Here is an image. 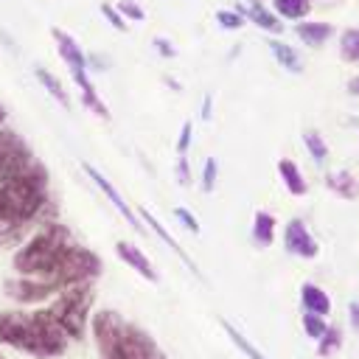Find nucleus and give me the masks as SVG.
Returning <instances> with one entry per match:
<instances>
[{"label":"nucleus","mask_w":359,"mask_h":359,"mask_svg":"<svg viewBox=\"0 0 359 359\" xmlns=\"http://www.w3.org/2000/svg\"><path fill=\"white\" fill-rule=\"evenodd\" d=\"M48 208V171L31 160L0 182V247L17 244L22 230Z\"/></svg>","instance_id":"nucleus-1"},{"label":"nucleus","mask_w":359,"mask_h":359,"mask_svg":"<svg viewBox=\"0 0 359 359\" xmlns=\"http://www.w3.org/2000/svg\"><path fill=\"white\" fill-rule=\"evenodd\" d=\"M0 342L36 359H53L67 351L70 337L59 328L48 309H31L0 314Z\"/></svg>","instance_id":"nucleus-2"},{"label":"nucleus","mask_w":359,"mask_h":359,"mask_svg":"<svg viewBox=\"0 0 359 359\" xmlns=\"http://www.w3.org/2000/svg\"><path fill=\"white\" fill-rule=\"evenodd\" d=\"M90 328L101 359H165L157 342L140 325L123 320L118 311H95Z\"/></svg>","instance_id":"nucleus-3"},{"label":"nucleus","mask_w":359,"mask_h":359,"mask_svg":"<svg viewBox=\"0 0 359 359\" xmlns=\"http://www.w3.org/2000/svg\"><path fill=\"white\" fill-rule=\"evenodd\" d=\"M73 238L67 233L65 224L59 222H45L11 258V266L20 278H34V280H45L56 264L65 258V252L70 250Z\"/></svg>","instance_id":"nucleus-4"},{"label":"nucleus","mask_w":359,"mask_h":359,"mask_svg":"<svg viewBox=\"0 0 359 359\" xmlns=\"http://www.w3.org/2000/svg\"><path fill=\"white\" fill-rule=\"evenodd\" d=\"M93 300H95L93 286L79 283V286H70V289H62L59 294H53L45 309L70 339H81L87 331V317H90Z\"/></svg>","instance_id":"nucleus-5"},{"label":"nucleus","mask_w":359,"mask_h":359,"mask_svg":"<svg viewBox=\"0 0 359 359\" xmlns=\"http://www.w3.org/2000/svg\"><path fill=\"white\" fill-rule=\"evenodd\" d=\"M50 34H53V42H56V50H59L62 62L70 67L73 84H76V90H79V95H81V104H84L90 112H95L98 118L107 121V118H109V109H107V104L98 98V93H95L90 76H87V56H84L81 45H79L67 31H62V28H53Z\"/></svg>","instance_id":"nucleus-6"},{"label":"nucleus","mask_w":359,"mask_h":359,"mask_svg":"<svg viewBox=\"0 0 359 359\" xmlns=\"http://www.w3.org/2000/svg\"><path fill=\"white\" fill-rule=\"evenodd\" d=\"M34 157H31V151L25 149V143L14 135V132H8V129H3L0 126V182L3 180H8L11 174H17L22 165H28Z\"/></svg>","instance_id":"nucleus-7"},{"label":"nucleus","mask_w":359,"mask_h":359,"mask_svg":"<svg viewBox=\"0 0 359 359\" xmlns=\"http://www.w3.org/2000/svg\"><path fill=\"white\" fill-rule=\"evenodd\" d=\"M81 171H84V174H87L93 182H95V188H98V191H101V194H104V196H107V199L115 205V210H118V213L126 219V224H129V227H135L137 233H143V224H140V219L135 216L132 205H129V202H126V199L118 194V188H115V185H112V182H109V180H107V177H104V174H101L95 165H90L87 160H81Z\"/></svg>","instance_id":"nucleus-8"},{"label":"nucleus","mask_w":359,"mask_h":359,"mask_svg":"<svg viewBox=\"0 0 359 359\" xmlns=\"http://www.w3.org/2000/svg\"><path fill=\"white\" fill-rule=\"evenodd\" d=\"M283 244H286V250L292 252V255H300V258H314L317 255V241L311 238V233H309V227L300 222V219H292L289 224H286V230H283Z\"/></svg>","instance_id":"nucleus-9"},{"label":"nucleus","mask_w":359,"mask_h":359,"mask_svg":"<svg viewBox=\"0 0 359 359\" xmlns=\"http://www.w3.org/2000/svg\"><path fill=\"white\" fill-rule=\"evenodd\" d=\"M115 252H118V258H121L126 266H132L140 278H146V280H151V283L157 280V272H154L149 255H146L140 247H135L132 241H118V244H115Z\"/></svg>","instance_id":"nucleus-10"},{"label":"nucleus","mask_w":359,"mask_h":359,"mask_svg":"<svg viewBox=\"0 0 359 359\" xmlns=\"http://www.w3.org/2000/svg\"><path fill=\"white\" fill-rule=\"evenodd\" d=\"M238 11L244 14V20L255 22L258 28H264V31H269V34H280V31H283V22H280V17H278V14H272L269 8H264L258 0H252L250 6H241Z\"/></svg>","instance_id":"nucleus-11"},{"label":"nucleus","mask_w":359,"mask_h":359,"mask_svg":"<svg viewBox=\"0 0 359 359\" xmlns=\"http://www.w3.org/2000/svg\"><path fill=\"white\" fill-rule=\"evenodd\" d=\"M278 174H280L283 185H286V191L292 196H303L309 191V185H306V180H303V174H300V168H297L294 160H289V157L278 160Z\"/></svg>","instance_id":"nucleus-12"},{"label":"nucleus","mask_w":359,"mask_h":359,"mask_svg":"<svg viewBox=\"0 0 359 359\" xmlns=\"http://www.w3.org/2000/svg\"><path fill=\"white\" fill-rule=\"evenodd\" d=\"M300 300H303V306H306L309 314H320V317H325V314L331 311V297H328L320 286H314V283H303V289H300Z\"/></svg>","instance_id":"nucleus-13"},{"label":"nucleus","mask_w":359,"mask_h":359,"mask_svg":"<svg viewBox=\"0 0 359 359\" xmlns=\"http://www.w3.org/2000/svg\"><path fill=\"white\" fill-rule=\"evenodd\" d=\"M34 76H36V81L45 87V93H48L50 98H56L65 109H70V95H67V90H65V84H62V79H59L56 73H50V70H45V67H34Z\"/></svg>","instance_id":"nucleus-14"},{"label":"nucleus","mask_w":359,"mask_h":359,"mask_svg":"<svg viewBox=\"0 0 359 359\" xmlns=\"http://www.w3.org/2000/svg\"><path fill=\"white\" fill-rule=\"evenodd\" d=\"M294 34H297L306 45L317 48V45H323V42L334 34V28H331L328 22H297V25H294Z\"/></svg>","instance_id":"nucleus-15"},{"label":"nucleus","mask_w":359,"mask_h":359,"mask_svg":"<svg viewBox=\"0 0 359 359\" xmlns=\"http://www.w3.org/2000/svg\"><path fill=\"white\" fill-rule=\"evenodd\" d=\"M252 241L258 247H269L275 241V216L266 210H258L252 219Z\"/></svg>","instance_id":"nucleus-16"},{"label":"nucleus","mask_w":359,"mask_h":359,"mask_svg":"<svg viewBox=\"0 0 359 359\" xmlns=\"http://www.w3.org/2000/svg\"><path fill=\"white\" fill-rule=\"evenodd\" d=\"M266 45H269V50H272V56L278 59L280 67H286L289 73H300V70H303L300 56H297V50H294L292 45H286V42H280V39H269Z\"/></svg>","instance_id":"nucleus-17"},{"label":"nucleus","mask_w":359,"mask_h":359,"mask_svg":"<svg viewBox=\"0 0 359 359\" xmlns=\"http://www.w3.org/2000/svg\"><path fill=\"white\" fill-rule=\"evenodd\" d=\"M325 182H328V188L334 194H339L345 199H353L359 194V180L353 174H348V171H334V174L325 177Z\"/></svg>","instance_id":"nucleus-18"},{"label":"nucleus","mask_w":359,"mask_h":359,"mask_svg":"<svg viewBox=\"0 0 359 359\" xmlns=\"http://www.w3.org/2000/svg\"><path fill=\"white\" fill-rule=\"evenodd\" d=\"M272 8L283 20H303L311 11V0H272Z\"/></svg>","instance_id":"nucleus-19"},{"label":"nucleus","mask_w":359,"mask_h":359,"mask_svg":"<svg viewBox=\"0 0 359 359\" xmlns=\"http://www.w3.org/2000/svg\"><path fill=\"white\" fill-rule=\"evenodd\" d=\"M140 216H143V222H146V224H151V230L157 233V238H160V241H165V244H168V247H171L174 252H180V258H182V261H185L188 266H194V264H191V258H188V255L182 252V247H180V244H177V241L171 238V233H168V230L163 227V222H160V219H157L154 213H149L146 208H140Z\"/></svg>","instance_id":"nucleus-20"},{"label":"nucleus","mask_w":359,"mask_h":359,"mask_svg":"<svg viewBox=\"0 0 359 359\" xmlns=\"http://www.w3.org/2000/svg\"><path fill=\"white\" fill-rule=\"evenodd\" d=\"M339 56H342L345 62H359V31H356V28L342 31V39H339Z\"/></svg>","instance_id":"nucleus-21"},{"label":"nucleus","mask_w":359,"mask_h":359,"mask_svg":"<svg viewBox=\"0 0 359 359\" xmlns=\"http://www.w3.org/2000/svg\"><path fill=\"white\" fill-rule=\"evenodd\" d=\"M303 143H306V149H309V154L314 157V163H323L325 157H328V146H325V140L314 132V129H309V132H303Z\"/></svg>","instance_id":"nucleus-22"},{"label":"nucleus","mask_w":359,"mask_h":359,"mask_svg":"<svg viewBox=\"0 0 359 359\" xmlns=\"http://www.w3.org/2000/svg\"><path fill=\"white\" fill-rule=\"evenodd\" d=\"M216 177H219V163H216V157H208L202 163V180H199L202 194H210L216 188Z\"/></svg>","instance_id":"nucleus-23"},{"label":"nucleus","mask_w":359,"mask_h":359,"mask_svg":"<svg viewBox=\"0 0 359 359\" xmlns=\"http://www.w3.org/2000/svg\"><path fill=\"white\" fill-rule=\"evenodd\" d=\"M101 14L107 17V22L115 28V31H129V22H126V17L118 11V6H112V3H101Z\"/></svg>","instance_id":"nucleus-24"},{"label":"nucleus","mask_w":359,"mask_h":359,"mask_svg":"<svg viewBox=\"0 0 359 359\" xmlns=\"http://www.w3.org/2000/svg\"><path fill=\"white\" fill-rule=\"evenodd\" d=\"M216 22L227 31H238L244 25V14L241 11H227V8H219L216 11Z\"/></svg>","instance_id":"nucleus-25"},{"label":"nucleus","mask_w":359,"mask_h":359,"mask_svg":"<svg viewBox=\"0 0 359 359\" xmlns=\"http://www.w3.org/2000/svg\"><path fill=\"white\" fill-rule=\"evenodd\" d=\"M303 328H306V334L309 337H314V339H320L325 331H328V325H325V320L320 317V314H303Z\"/></svg>","instance_id":"nucleus-26"},{"label":"nucleus","mask_w":359,"mask_h":359,"mask_svg":"<svg viewBox=\"0 0 359 359\" xmlns=\"http://www.w3.org/2000/svg\"><path fill=\"white\" fill-rule=\"evenodd\" d=\"M118 11L126 17V22H143V20H146V11H143L135 0H121V3H118Z\"/></svg>","instance_id":"nucleus-27"},{"label":"nucleus","mask_w":359,"mask_h":359,"mask_svg":"<svg viewBox=\"0 0 359 359\" xmlns=\"http://www.w3.org/2000/svg\"><path fill=\"white\" fill-rule=\"evenodd\" d=\"M222 325H224V331L230 334V339H233V342H236V345H238V348H241V351H244L250 359H264V356L258 353V348H252V345H250V342H247V339H244V337H241V334H238V331H236L230 323H222Z\"/></svg>","instance_id":"nucleus-28"},{"label":"nucleus","mask_w":359,"mask_h":359,"mask_svg":"<svg viewBox=\"0 0 359 359\" xmlns=\"http://www.w3.org/2000/svg\"><path fill=\"white\" fill-rule=\"evenodd\" d=\"M191 137H194V123L185 121L182 129H180V135H177V154H188V149H191Z\"/></svg>","instance_id":"nucleus-29"},{"label":"nucleus","mask_w":359,"mask_h":359,"mask_svg":"<svg viewBox=\"0 0 359 359\" xmlns=\"http://www.w3.org/2000/svg\"><path fill=\"white\" fill-rule=\"evenodd\" d=\"M339 348V331L337 328H328L323 337H320V353L325 356V353H331V351H337Z\"/></svg>","instance_id":"nucleus-30"},{"label":"nucleus","mask_w":359,"mask_h":359,"mask_svg":"<svg viewBox=\"0 0 359 359\" xmlns=\"http://www.w3.org/2000/svg\"><path fill=\"white\" fill-rule=\"evenodd\" d=\"M177 182L188 185L191 182V165H188V154H177Z\"/></svg>","instance_id":"nucleus-31"},{"label":"nucleus","mask_w":359,"mask_h":359,"mask_svg":"<svg viewBox=\"0 0 359 359\" xmlns=\"http://www.w3.org/2000/svg\"><path fill=\"white\" fill-rule=\"evenodd\" d=\"M174 216H177L191 233H199V222H196V216H194L188 208H174Z\"/></svg>","instance_id":"nucleus-32"},{"label":"nucleus","mask_w":359,"mask_h":359,"mask_svg":"<svg viewBox=\"0 0 359 359\" xmlns=\"http://www.w3.org/2000/svg\"><path fill=\"white\" fill-rule=\"evenodd\" d=\"M154 48H157V53H160V56H165V59H174V56H177V48H171V42H168V39H163V36H157V39H154Z\"/></svg>","instance_id":"nucleus-33"},{"label":"nucleus","mask_w":359,"mask_h":359,"mask_svg":"<svg viewBox=\"0 0 359 359\" xmlns=\"http://www.w3.org/2000/svg\"><path fill=\"white\" fill-rule=\"evenodd\" d=\"M348 311H351V325H353V331H359V303H351Z\"/></svg>","instance_id":"nucleus-34"},{"label":"nucleus","mask_w":359,"mask_h":359,"mask_svg":"<svg viewBox=\"0 0 359 359\" xmlns=\"http://www.w3.org/2000/svg\"><path fill=\"white\" fill-rule=\"evenodd\" d=\"M210 107H213V95H205V101H202V121L210 118Z\"/></svg>","instance_id":"nucleus-35"},{"label":"nucleus","mask_w":359,"mask_h":359,"mask_svg":"<svg viewBox=\"0 0 359 359\" xmlns=\"http://www.w3.org/2000/svg\"><path fill=\"white\" fill-rule=\"evenodd\" d=\"M348 90H351L353 95H359V76H356V79H351V84H348Z\"/></svg>","instance_id":"nucleus-36"},{"label":"nucleus","mask_w":359,"mask_h":359,"mask_svg":"<svg viewBox=\"0 0 359 359\" xmlns=\"http://www.w3.org/2000/svg\"><path fill=\"white\" fill-rule=\"evenodd\" d=\"M3 121H6V107L0 104V126H3Z\"/></svg>","instance_id":"nucleus-37"},{"label":"nucleus","mask_w":359,"mask_h":359,"mask_svg":"<svg viewBox=\"0 0 359 359\" xmlns=\"http://www.w3.org/2000/svg\"><path fill=\"white\" fill-rule=\"evenodd\" d=\"M0 359H6V356H3V353H0Z\"/></svg>","instance_id":"nucleus-38"}]
</instances>
